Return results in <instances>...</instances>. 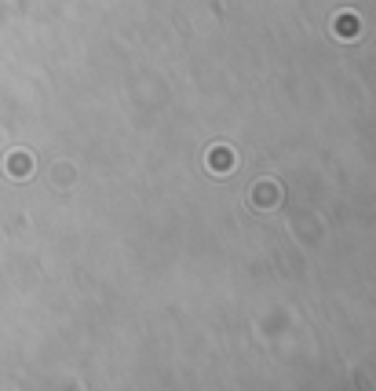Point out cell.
Instances as JSON below:
<instances>
[{
	"instance_id": "obj_3",
	"label": "cell",
	"mask_w": 376,
	"mask_h": 391,
	"mask_svg": "<svg viewBox=\"0 0 376 391\" xmlns=\"http://www.w3.org/2000/svg\"><path fill=\"white\" fill-rule=\"evenodd\" d=\"M8 169H11L15 179H26V176H29V154H11Z\"/></svg>"
},
{
	"instance_id": "obj_2",
	"label": "cell",
	"mask_w": 376,
	"mask_h": 391,
	"mask_svg": "<svg viewBox=\"0 0 376 391\" xmlns=\"http://www.w3.org/2000/svg\"><path fill=\"white\" fill-rule=\"evenodd\" d=\"M230 164H234V154H230V150H212V169H216V176H227Z\"/></svg>"
},
{
	"instance_id": "obj_1",
	"label": "cell",
	"mask_w": 376,
	"mask_h": 391,
	"mask_svg": "<svg viewBox=\"0 0 376 391\" xmlns=\"http://www.w3.org/2000/svg\"><path fill=\"white\" fill-rule=\"evenodd\" d=\"M333 33L336 37H358V19H354V15H336Z\"/></svg>"
}]
</instances>
